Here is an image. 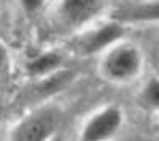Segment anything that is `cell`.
<instances>
[{"instance_id": "obj_3", "label": "cell", "mask_w": 159, "mask_h": 141, "mask_svg": "<svg viewBox=\"0 0 159 141\" xmlns=\"http://www.w3.org/2000/svg\"><path fill=\"white\" fill-rule=\"evenodd\" d=\"M121 125V111L115 106L100 111L84 127L81 141H105L115 135Z\"/></svg>"}, {"instance_id": "obj_10", "label": "cell", "mask_w": 159, "mask_h": 141, "mask_svg": "<svg viewBox=\"0 0 159 141\" xmlns=\"http://www.w3.org/2000/svg\"><path fill=\"white\" fill-rule=\"evenodd\" d=\"M42 3H43V0H22V6L27 10L29 13L35 11Z\"/></svg>"}, {"instance_id": "obj_8", "label": "cell", "mask_w": 159, "mask_h": 141, "mask_svg": "<svg viewBox=\"0 0 159 141\" xmlns=\"http://www.w3.org/2000/svg\"><path fill=\"white\" fill-rule=\"evenodd\" d=\"M70 79H72V73L70 71H62V73H59L56 76H51L45 84L40 86V91H42L43 94L56 92V91H59L61 87H64Z\"/></svg>"}, {"instance_id": "obj_6", "label": "cell", "mask_w": 159, "mask_h": 141, "mask_svg": "<svg viewBox=\"0 0 159 141\" xmlns=\"http://www.w3.org/2000/svg\"><path fill=\"white\" fill-rule=\"evenodd\" d=\"M119 21H147L157 18V2L143 3L137 6H129L124 10H119L118 15H115Z\"/></svg>"}, {"instance_id": "obj_4", "label": "cell", "mask_w": 159, "mask_h": 141, "mask_svg": "<svg viewBox=\"0 0 159 141\" xmlns=\"http://www.w3.org/2000/svg\"><path fill=\"white\" fill-rule=\"evenodd\" d=\"M105 0H62L61 13L70 25H81L97 16L103 8Z\"/></svg>"}, {"instance_id": "obj_1", "label": "cell", "mask_w": 159, "mask_h": 141, "mask_svg": "<svg viewBox=\"0 0 159 141\" xmlns=\"http://www.w3.org/2000/svg\"><path fill=\"white\" fill-rule=\"evenodd\" d=\"M59 114L54 108H43L22 119L11 133V141H46L54 133Z\"/></svg>"}, {"instance_id": "obj_2", "label": "cell", "mask_w": 159, "mask_h": 141, "mask_svg": "<svg viewBox=\"0 0 159 141\" xmlns=\"http://www.w3.org/2000/svg\"><path fill=\"white\" fill-rule=\"evenodd\" d=\"M140 54L132 46H121L107 56L103 71L111 79H129L135 76L140 68Z\"/></svg>"}, {"instance_id": "obj_11", "label": "cell", "mask_w": 159, "mask_h": 141, "mask_svg": "<svg viewBox=\"0 0 159 141\" xmlns=\"http://www.w3.org/2000/svg\"><path fill=\"white\" fill-rule=\"evenodd\" d=\"M7 62V51L3 49V46H0V68L5 65Z\"/></svg>"}, {"instance_id": "obj_7", "label": "cell", "mask_w": 159, "mask_h": 141, "mask_svg": "<svg viewBox=\"0 0 159 141\" xmlns=\"http://www.w3.org/2000/svg\"><path fill=\"white\" fill-rule=\"evenodd\" d=\"M62 57L57 53H46L27 63V71L32 75H46L59 67Z\"/></svg>"}, {"instance_id": "obj_9", "label": "cell", "mask_w": 159, "mask_h": 141, "mask_svg": "<svg viewBox=\"0 0 159 141\" xmlns=\"http://www.w3.org/2000/svg\"><path fill=\"white\" fill-rule=\"evenodd\" d=\"M145 100L147 103L153 108H156L159 105V83L156 79H151L150 84L145 87Z\"/></svg>"}, {"instance_id": "obj_5", "label": "cell", "mask_w": 159, "mask_h": 141, "mask_svg": "<svg viewBox=\"0 0 159 141\" xmlns=\"http://www.w3.org/2000/svg\"><path fill=\"white\" fill-rule=\"evenodd\" d=\"M124 35V29L121 24L118 22H111L100 27L97 32L91 33L86 40L81 43V53L84 54H92L97 53V51H102L103 48H107L108 45H111L113 41H116L118 38H121Z\"/></svg>"}]
</instances>
